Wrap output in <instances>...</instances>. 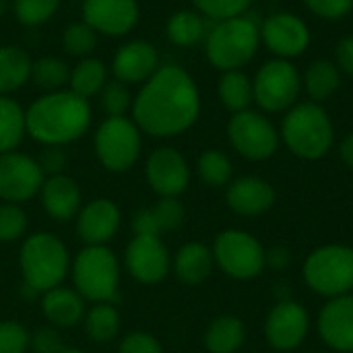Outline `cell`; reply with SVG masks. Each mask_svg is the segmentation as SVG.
<instances>
[{
    "mask_svg": "<svg viewBox=\"0 0 353 353\" xmlns=\"http://www.w3.org/2000/svg\"><path fill=\"white\" fill-rule=\"evenodd\" d=\"M215 265L230 277L246 281L259 277L267 267V250L248 232L225 230L213 242Z\"/></svg>",
    "mask_w": 353,
    "mask_h": 353,
    "instance_id": "obj_9",
    "label": "cell"
},
{
    "mask_svg": "<svg viewBox=\"0 0 353 353\" xmlns=\"http://www.w3.org/2000/svg\"><path fill=\"white\" fill-rule=\"evenodd\" d=\"M6 10V0H0V14Z\"/></svg>",
    "mask_w": 353,
    "mask_h": 353,
    "instance_id": "obj_50",
    "label": "cell"
},
{
    "mask_svg": "<svg viewBox=\"0 0 353 353\" xmlns=\"http://www.w3.org/2000/svg\"><path fill=\"white\" fill-rule=\"evenodd\" d=\"M124 267L132 279L145 285H155L172 271L168 246L157 236H134L124 250Z\"/></svg>",
    "mask_w": 353,
    "mask_h": 353,
    "instance_id": "obj_13",
    "label": "cell"
},
{
    "mask_svg": "<svg viewBox=\"0 0 353 353\" xmlns=\"http://www.w3.org/2000/svg\"><path fill=\"white\" fill-rule=\"evenodd\" d=\"M27 134V116L19 101L0 95V153L17 151Z\"/></svg>",
    "mask_w": 353,
    "mask_h": 353,
    "instance_id": "obj_29",
    "label": "cell"
},
{
    "mask_svg": "<svg viewBox=\"0 0 353 353\" xmlns=\"http://www.w3.org/2000/svg\"><path fill=\"white\" fill-rule=\"evenodd\" d=\"M60 353H85L83 350H77V347H64Z\"/></svg>",
    "mask_w": 353,
    "mask_h": 353,
    "instance_id": "obj_49",
    "label": "cell"
},
{
    "mask_svg": "<svg viewBox=\"0 0 353 353\" xmlns=\"http://www.w3.org/2000/svg\"><path fill=\"white\" fill-rule=\"evenodd\" d=\"M27 134L43 147H64L79 141L91 126L89 99L70 89L48 91L27 110Z\"/></svg>",
    "mask_w": 353,
    "mask_h": 353,
    "instance_id": "obj_2",
    "label": "cell"
},
{
    "mask_svg": "<svg viewBox=\"0 0 353 353\" xmlns=\"http://www.w3.org/2000/svg\"><path fill=\"white\" fill-rule=\"evenodd\" d=\"M252 0H192L196 12L207 14L213 21H225L240 17Z\"/></svg>",
    "mask_w": 353,
    "mask_h": 353,
    "instance_id": "obj_40",
    "label": "cell"
},
{
    "mask_svg": "<svg viewBox=\"0 0 353 353\" xmlns=\"http://www.w3.org/2000/svg\"><path fill=\"white\" fill-rule=\"evenodd\" d=\"M19 267L25 292L43 294L64 283L70 273V254L58 236L35 232L21 244Z\"/></svg>",
    "mask_w": 353,
    "mask_h": 353,
    "instance_id": "obj_3",
    "label": "cell"
},
{
    "mask_svg": "<svg viewBox=\"0 0 353 353\" xmlns=\"http://www.w3.org/2000/svg\"><path fill=\"white\" fill-rule=\"evenodd\" d=\"M141 19L137 0H83V21L97 35L122 37L130 33Z\"/></svg>",
    "mask_w": 353,
    "mask_h": 353,
    "instance_id": "obj_15",
    "label": "cell"
},
{
    "mask_svg": "<svg viewBox=\"0 0 353 353\" xmlns=\"http://www.w3.org/2000/svg\"><path fill=\"white\" fill-rule=\"evenodd\" d=\"M256 103L267 112L288 110L300 93V74L288 60H271L263 64L252 81Z\"/></svg>",
    "mask_w": 353,
    "mask_h": 353,
    "instance_id": "obj_11",
    "label": "cell"
},
{
    "mask_svg": "<svg viewBox=\"0 0 353 353\" xmlns=\"http://www.w3.org/2000/svg\"><path fill=\"white\" fill-rule=\"evenodd\" d=\"M186 211L184 205L176 196H161L153 207L141 209L132 217L134 236H157L165 232H174L184 223Z\"/></svg>",
    "mask_w": 353,
    "mask_h": 353,
    "instance_id": "obj_23",
    "label": "cell"
},
{
    "mask_svg": "<svg viewBox=\"0 0 353 353\" xmlns=\"http://www.w3.org/2000/svg\"><path fill=\"white\" fill-rule=\"evenodd\" d=\"M105 83H108V68H105V62L99 58H93V56L81 58L70 68L68 89L85 99L99 95Z\"/></svg>",
    "mask_w": 353,
    "mask_h": 353,
    "instance_id": "obj_28",
    "label": "cell"
},
{
    "mask_svg": "<svg viewBox=\"0 0 353 353\" xmlns=\"http://www.w3.org/2000/svg\"><path fill=\"white\" fill-rule=\"evenodd\" d=\"M41 312L52 327L70 329L85 319V300L74 288L58 285L41 294Z\"/></svg>",
    "mask_w": 353,
    "mask_h": 353,
    "instance_id": "obj_24",
    "label": "cell"
},
{
    "mask_svg": "<svg viewBox=\"0 0 353 353\" xmlns=\"http://www.w3.org/2000/svg\"><path fill=\"white\" fill-rule=\"evenodd\" d=\"M39 199H41V207H43L46 215L56 221L74 219L83 207L81 188L66 174L48 176L41 184Z\"/></svg>",
    "mask_w": 353,
    "mask_h": 353,
    "instance_id": "obj_22",
    "label": "cell"
},
{
    "mask_svg": "<svg viewBox=\"0 0 353 353\" xmlns=\"http://www.w3.org/2000/svg\"><path fill=\"white\" fill-rule=\"evenodd\" d=\"M335 54H337V62H339V66H341L350 77H353V35H350V37H343V39L337 43Z\"/></svg>",
    "mask_w": 353,
    "mask_h": 353,
    "instance_id": "obj_46",
    "label": "cell"
},
{
    "mask_svg": "<svg viewBox=\"0 0 353 353\" xmlns=\"http://www.w3.org/2000/svg\"><path fill=\"white\" fill-rule=\"evenodd\" d=\"M213 265H215L213 250L201 242L184 244L172 261V269L176 277L186 285H199L207 281L213 271Z\"/></svg>",
    "mask_w": 353,
    "mask_h": 353,
    "instance_id": "obj_25",
    "label": "cell"
},
{
    "mask_svg": "<svg viewBox=\"0 0 353 353\" xmlns=\"http://www.w3.org/2000/svg\"><path fill=\"white\" fill-rule=\"evenodd\" d=\"M159 66V52L147 39H132L122 43L112 58L114 79L126 85H143Z\"/></svg>",
    "mask_w": 353,
    "mask_h": 353,
    "instance_id": "obj_18",
    "label": "cell"
},
{
    "mask_svg": "<svg viewBox=\"0 0 353 353\" xmlns=\"http://www.w3.org/2000/svg\"><path fill=\"white\" fill-rule=\"evenodd\" d=\"M118 353H163V347L155 335L147 331H134L120 341Z\"/></svg>",
    "mask_w": 353,
    "mask_h": 353,
    "instance_id": "obj_42",
    "label": "cell"
},
{
    "mask_svg": "<svg viewBox=\"0 0 353 353\" xmlns=\"http://www.w3.org/2000/svg\"><path fill=\"white\" fill-rule=\"evenodd\" d=\"M74 290L85 302H114L120 283V263L108 246H85L70 263Z\"/></svg>",
    "mask_w": 353,
    "mask_h": 353,
    "instance_id": "obj_4",
    "label": "cell"
},
{
    "mask_svg": "<svg viewBox=\"0 0 353 353\" xmlns=\"http://www.w3.org/2000/svg\"><path fill=\"white\" fill-rule=\"evenodd\" d=\"M141 128L128 116H108L95 130L93 149L99 163L116 174L130 170L143 151Z\"/></svg>",
    "mask_w": 353,
    "mask_h": 353,
    "instance_id": "obj_8",
    "label": "cell"
},
{
    "mask_svg": "<svg viewBox=\"0 0 353 353\" xmlns=\"http://www.w3.org/2000/svg\"><path fill=\"white\" fill-rule=\"evenodd\" d=\"M196 172L201 176V180L209 186H225L232 180V161L223 151L217 149H209L205 153H201L199 161H196Z\"/></svg>",
    "mask_w": 353,
    "mask_h": 353,
    "instance_id": "obj_35",
    "label": "cell"
},
{
    "mask_svg": "<svg viewBox=\"0 0 353 353\" xmlns=\"http://www.w3.org/2000/svg\"><path fill=\"white\" fill-rule=\"evenodd\" d=\"M31 79L35 81L37 87H41L46 91H60L66 87V83L70 79V68L58 56H41V58L33 60Z\"/></svg>",
    "mask_w": 353,
    "mask_h": 353,
    "instance_id": "obj_33",
    "label": "cell"
},
{
    "mask_svg": "<svg viewBox=\"0 0 353 353\" xmlns=\"http://www.w3.org/2000/svg\"><path fill=\"white\" fill-rule=\"evenodd\" d=\"M217 91H219L221 103L234 114L248 110V105L254 99L252 81L242 70H225L219 79Z\"/></svg>",
    "mask_w": 353,
    "mask_h": 353,
    "instance_id": "obj_32",
    "label": "cell"
},
{
    "mask_svg": "<svg viewBox=\"0 0 353 353\" xmlns=\"http://www.w3.org/2000/svg\"><path fill=\"white\" fill-rule=\"evenodd\" d=\"M33 60L17 46H0V95H10L31 81Z\"/></svg>",
    "mask_w": 353,
    "mask_h": 353,
    "instance_id": "obj_26",
    "label": "cell"
},
{
    "mask_svg": "<svg viewBox=\"0 0 353 353\" xmlns=\"http://www.w3.org/2000/svg\"><path fill=\"white\" fill-rule=\"evenodd\" d=\"M306 6L323 19H341L353 8V0H304Z\"/></svg>",
    "mask_w": 353,
    "mask_h": 353,
    "instance_id": "obj_44",
    "label": "cell"
},
{
    "mask_svg": "<svg viewBox=\"0 0 353 353\" xmlns=\"http://www.w3.org/2000/svg\"><path fill=\"white\" fill-rule=\"evenodd\" d=\"M99 95H101V105L108 116H126L132 110L134 97L130 95L128 85L118 79H108Z\"/></svg>",
    "mask_w": 353,
    "mask_h": 353,
    "instance_id": "obj_38",
    "label": "cell"
},
{
    "mask_svg": "<svg viewBox=\"0 0 353 353\" xmlns=\"http://www.w3.org/2000/svg\"><path fill=\"white\" fill-rule=\"evenodd\" d=\"M339 151H341V159H343L350 168H353V132L343 139Z\"/></svg>",
    "mask_w": 353,
    "mask_h": 353,
    "instance_id": "obj_48",
    "label": "cell"
},
{
    "mask_svg": "<svg viewBox=\"0 0 353 353\" xmlns=\"http://www.w3.org/2000/svg\"><path fill=\"white\" fill-rule=\"evenodd\" d=\"M304 279L314 294L329 300L352 294L353 248L343 244H327L312 250L304 263Z\"/></svg>",
    "mask_w": 353,
    "mask_h": 353,
    "instance_id": "obj_7",
    "label": "cell"
},
{
    "mask_svg": "<svg viewBox=\"0 0 353 353\" xmlns=\"http://www.w3.org/2000/svg\"><path fill=\"white\" fill-rule=\"evenodd\" d=\"M60 2L62 0H12V12L19 23L27 27H37L58 12Z\"/></svg>",
    "mask_w": 353,
    "mask_h": 353,
    "instance_id": "obj_37",
    "label": "cell"
},
{
    "mask_svg": "<svg viewBox=\"0 0 353 353\" xmlns=\"http://www.w3.org/2000/svg\"><path fill=\"white\" fill-rule=\"evenodd\" d=\"M145 176L149 186L159 196H180L190 182V168L186 157L174 147H159L155 149L147 163Z\"/></svg>",
    "mask_w": 353,
    "mask_h": 353,
    "instance_id": "obj_16",
    "label": "cell"
},
{
    "mask_svg": "<svg viewBox=\"0 0 353 353\" xmlns=\"http://www.w3.org/2000/svg\"><path fill=\"white\" fill-rule=\"evenodd\" d=\"M339 87V68L329 60H316L306 70V89L312 99L323 101Z\"/></svg>",
    "mask_w": 353,
    "mask_h": 353,
    "instance_id": "obj_34",
    "label": "cell"
},
{
    "mask_svg": "<svg viewBox=\"0 0 353 353\" xmlns=\"http://www.w3.org/2000/svg\"><path fill=\"white\" fill-rule=\"evenodd\" d=\"M27 232V215L21 205L2 203L0 205V244H10L23 238Z\"/></svg>",
    "mask_w": 353,
    "mask_h": 353,
    "instance_id": "obj_39",
    "label": "cell"
},
{
    "mask_svg": "<svg viewBox=\"0 0 353 353\" xmlns=\"http://www.w3.org/2000/svg\"><path fill=\"white\" fill-rule=\"evenodd\" d=\"M85 333L95 343H110L120 331V312L114 304L101 302L93 304L83 319Z\"/></svg>",
    "mask_w": 353,
    "mask_h": 353,
    "instance_id": "obj_30",
    "label": "cell"
},
{
    "mask_svg": "<svg viewBox=\"0 0 353 353\" xmlns=\"http://www.w3.org/2000/svg\"><path fill=\"white\" fill-rule=\"evenodd\" d=\"M316 327L331 350L353 353V294L331 298L319 312Z\"/></svg>",
    "mask_w": 353,
    "mask_h": 353,
    "instance_id": "obj_19",
    "label": "cell"
},
{
    "mask_svg": "<svg viewBox=\"0 0 353 353\" xmlns=\"http://www.w3.org/2000/svg\"><path fill=\"white\" fill-rule=\"evenodd\" d=\"M201 114V95L194 79L178 64L159 66L132 101V120L141 132L168 139L186 132Z\"/></svg>",
    "mask_w": 353,
    "mask_h": 353,
    "instance_id": "obj_1",
    "label": "cell"
},
{
    "mask_svg": "<svg viewBox=\"0 0 353 353\" xmlns=\"http://www.w3.org/2000/svg\"><path fill=\"white\" fill-rule=\"evenodd\" d=\"M261 29L250 17L217 21L207 33V58L219 70H240L256 52Z\"/></svg>",
    "mask_w": 353,
    "mask_h": 353,
    "instance_id": "obj_6",
    "label": "cell"
},
{
    "mask_svg": "<svg viewBox=\"0 0 353 353\" xmlns=\"http://www.w3.org/2000/svg\"><path fill=\"white\" fill-rule=\"evenodd\" d=\"M41 172L48 176H58V174H64V168L68 163V155L64 151V147H46L41 153H39V159H37Z\"/></svg>",
    "mask_w": 353,
    "mask_h": 353,
    "instance_id": "obj_43",
    "label": "cell"
},
{
    "mask_svg": "<svg viewBox=\"0 0 353 353\" xmlns=\"http://www.w3.org/2000/svg\"><path fill=\"white\" fill-rule=\"evenodd\" d=\"M225 201L230 209L244 217H254L267 213L275 203V188L256 176H244L228 186Z\"/></svg>",
    "mask_w": 353,
    "mask_h": 353,
    "instance_id": "obj_21",
    "label": "cell"
},
{
    "mask_svg": "<svg viewBox=\"0 0 353 353\" xmlns=\"http://www.w3.org/2000/svg\"><path fill=\"white\" fill-rule=\"evenodd\" d=\"M122 213L110 199H93L81 207L74 217L77 238L85 246H108L120 230Z\"/></svg>",
    "mask_w": 353,
    "mask_h": 353,
    "instance_id": "obj_17",
    "label": "cell"
},
{
    "mask_svg": "<svg viewBox=\"0 0 353 353\" xmlns=\"http://www.w3.org/2000/svg\"><path fill=\"white\" fill-rule=\"evenodd\" d=\"M310 329L306 308L294 300H281L265 321V339L275 352H292L302 345Z\"/></svg>",
    "mask_w": 353,
    "mask_h": 353,
    "instance_id": "obj_14",
    "label": "cell"
},
{
    "mask_svg": "<svg viewBox=\"0 0 353 353\" xmlns=\"http://www.w3.org/2000/svg\"><path fill=\"white\" fill-rule=\"evenodd\" d=\"M246 341V327L238 316L225 314L215 319L205 333L209 353H236Z\"/></svg>",
    "mask_w": 353,
    "mask_h": 353,
    "instance_id": "obj_27",
    "label": "cell"
},
{
    "mask_svg": "<svg viewBox=\"0 0 353 353\" xmlns=\"http://www.w3.org/2000/svg\"><path fill=\"white\" fill-rule=\"evenodd\" d=\"M290 261H292L290 250L283 246H275L267 252V265H271L273 269H285L290 265Z\"/></svg>",
    "mask_w": 353,
    "mask_h": 353,
    "instance_id": "obj_47",
    "label": "cell"
},
{
    "mask_svg": "<svg viewBox=\"0 0 353 353\" xmlns=\"http://www.w3.org/2000/svg\"><path fill=\"white\" fill-rule=\"evenodd\" d=\"M97 46V31L89 27L85 21H77L64 27L62 31V48L66 54L77 58H87L93 54Z\"/></svg>",
    "mask_w": 353,
    "mask_h": 353,
    "instance_id": "obj_36",
    "label": "cell"
},
{
    "mask_svg": "<svg viewBox=\"0 0 353 353\" xmlns=\"http://www.w3.org/2000/svg\"><path fill=\"white\" fill-rule=\"evenodd\" d=\"M281 137L290 151L302 159H321L333 147V122L316 103H300L281 124Z\"/></svg>",
    "mask_w": 353,
    "mask_h": 353,
    "instance_id": "obj_5",
    "label": "cell"
},
{
    "mask_svg": "<svg viewBox=\"0 0 353 353\" xmlns=\"http://www.w3.org/2000/svg\"><path fill=\"white\" fill-rule=\"evenodd\" d=\"M261 35L267 48L281 58H294L302 54L310 41V31L306 23L290 12L271 14L263 23Z\"/></svg>",
    "mask_w": 353,
    "mask_h": 353,
    "instance_id": "obj_20",
    "label": "cell"
},
{
    "mask_svg": "<svg viewBox=\"0 0 353 353\" xmlns=\"http://www.w3.org/2000/svg\"><path fill=\"white\" fill-rule=\"evenodd\" d=\"M31 347L37 353H60L64 350V343L54 327H43L31 335Z\"/></svg>",
    "mask_w": 353,
    "mask_h": 353,
    "instance_id": "obj_45",
    "label": "cell"
},
{
    "mask_svg": "<svg viewBox=\"0 0 353 353\" xmlns=\"http://www.w3.org/2000/svg\"><path fill=\"white\" fill-rule=\"evenodd\" d=\"M168 39L180 48H190L207 35L205 19L196 10H176L165 25Z\"/></svg>",
    "mask_w": 353,
    "mask_h": 353,
    "instance_id": "obj_31",
    "label": "cell"
},
{
    "mask_svg": "<svg viewBox=\"0 0 353 353\" xmlns=\"http://www.w3.org/2000/svg\"><path fill=\"white\" fill-rule=\"evenodd\" d=\"M46 174L37 159L21 151L0 153V201L2 203H25L39 194Z\"/></svg>",
    "mask_w": 353,
    "mask_h": 353,
    "instance_id": "obj_12",
    "label": "cell"
},
{
    "mask_svg": "<svg viewBox=\"0 0 353 353\" xmlns=\"http://www.w3.org/2000/svg\"><path fill=\"white\" fill-rule=\"evenodd\" d=\"M31 347L29 331L17 321L0 323V353H27Z\"/></svg>",
    "mask_w": 353,
    "mask_h": 353,
    "instance_id": "obj_41",
    "label": "cell"
},
{
    "mask_svg": "<svg viewBox=\"0 0 353 353\" xmlns=\"http://www.w3.org/2000/svg\"><path fill=\"white\" fill-rule=\"evenodd\" d=\"M228 139L232 147L246 159H269L279 147V134L275 126L252 110H244L232 116L228 124Z\"/></svg>",
    "mask_w": 353,
    "mask_h": 353,
    "instance_id": "obj_10",
    "label": "cell"
}]
</instances>
